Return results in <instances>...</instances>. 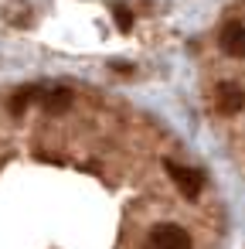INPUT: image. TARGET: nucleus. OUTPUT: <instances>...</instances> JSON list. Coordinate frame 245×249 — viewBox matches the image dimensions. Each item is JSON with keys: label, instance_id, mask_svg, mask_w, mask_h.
<instances>
[{"label": "nucleus", "instance_id": "1", "mask_svg": "<svg viewBox=\"0 0 245 249\" xmlns=\"http://www.w3.org/2000/svg\"><path fill=\"white\" fill-rule=\"evenodd\" d=\"M143 249H191V235L174 225V222H163V225H153Z\"/></svg>", "mask_w": 245, "mask_h": 249}, {"label": "nucleus", "instance_id": "2", "mask_svg": "<svg viewBox=\"0 0 245 249\" xmlns=\"http://www.w3.org/2000/svg\"><path fill=\"white\" fill-rule=\"evenodd\" d=\"M163 171L170 174V181L177 184V191L184 198H197L204 191V174L197 167H184V164H174V160H163Z\"/></svg>", "mask_w": 245, "mask_h": 249}, {"label": "nucleus", "instance_id": "3", "mask_svg": "<svg viewBox=\"0 0 245 249\" xmlns=\"http://www.w3.org/2000/svg\"><path fill=\"white\" fill-rule=\"evenodd\" d=\"M214 109L221 116H238L245 109V86L238 82H221L214 89Z\"/></svg>", "mask_w": 245, "mask_h": 249}, {"label": "nucleus", "instance_id": "4", "mask_svg": "<svg viewBox=\"0 0 245 249\" xmlns=\"http://www.w3.org/2000/svg\"><path fill=\"white\" fill-rule=\"evenodd\" d=\"M218 45L228 58H245V24H238V21L225 24L218 35Z\"/></svg>", "mask_w": 245, "mask_h": 249}, {"label": "nucleus", "instance_id": "5", "mask_svg": "<svg viewBox=\"0 0 245 249\" xmlns=\"http://www.w3.org/2000/svg\"><path fill=\"white\" fill-rule=\"evenodd\" d=\"M45 113H51V116H62V113H68V106H72V92L65 89V86H55V89H48L45 92Z\"/></svg>", "mask_w": 245, "mask_h": 249}, {"label": "nucleus", "instance_id": "6", "mask_svg": "<svg viewBox=\"0 0 245 249\" xmlns=\"http://www.w3.org/2000/svg\"><path fill=\"white\" fill-rule=\"evenodd\" d=\"M34 96H38V89H34V86H28V89H17V92H14V99H11V113H14V116H21Z\"/></svg>", "mask_w": 245, "mask_h": 249}, {"label": "nucleus", "instance_id": "7", "mask_svg": "<svg viewBox=\"0 0 245 249\" xmlns=\"http://www.w3.org/2000/svg\"><path fill=\"white\" fill-rule=\"evenodd\" d=\"M113 21H116L119 31H130V28H133V11H130L126 4H116V7H113Z\"/></svg>", "mask_w": 245, "mask_h": 249}, {"label": "nucleus", "instance_id": "8", "mask_svg": "<svg viewBox=\"0 0 245 249\" xmlns=\"http://www.w3.org/2000/svg\"><path fill=\"white\" fill-rule=\"evenodd\" d=\"M113 69H116V72H123V75H126V72H133V65H126V62H113Z\"/></svg>", "mask_w": 245, "mask_h": 249}]
</instances>
